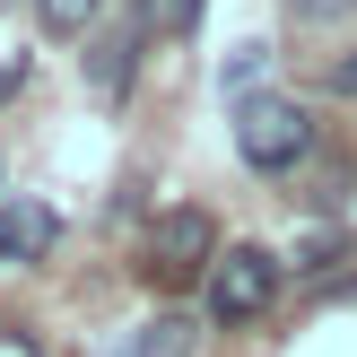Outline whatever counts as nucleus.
<instances>
[{
  "mask_svg": "<svg viewBox=\"0 0 357 357\" xmlns=\"http://www.w3.org/2000/svg\"><path fill=\"white\" fill-rule=\"evenodd\" d=\"M149 0H131V17H122L114 35H96V52H87V87H96L105 105L114 96H131V79H139V52H149Z\"/></svg>",
  "mask_w": 357,
  "mask_h": 357,
  "instance_id": "4",
  "label": "nucleus"
},
{
  "mask_svg": "<svg viewBox=\"0 0 357 357\" xmlns=\"http://www.w3.org/2000/svg\"><path fill=\"white\" fill-rule=\"evenodd\" d=\"M61 244V209L52 201H0V271H26Z\"/></svg>",
  "mask_w": 357,
  "mask_h": 357,
  "instance_id": "5",
  "label": "nucleus"
},
{
  "mask_svg": "<svg viewBox=\"0 0 357 357\" xmlns=\"http://www.w3.org/2000/svg\"><path fill=\"white\" fill-rule=\"evenodd\" d=\"M305 149H314V114H305L296 96L261 87V96H244V105H236V157H244L253 174H288Z\"/></svg>",
  "mask_w": 357,
  "mask_h": 357,
  "instance_id": "2",
  "label": "nucleus"
},
{
  "mask_svg": "<svg viewBox=\"0 0 357 357\" xmlns=\"http://www.w3.org/2000/svg\"><path fill=\"white\" fill-rule=\"evenodd\" d=\"M192 349H201V323L192 314H157V323H139L122 340V357H192Z\"/></svg>",
  "mask_w": 357,
  "mask_h": 357,
  "instance_id": "6",
  "label": "nucleus"
},
{
  "mask_svg": "<svg viewBox=\"0 0 357 357\" xmlns=\"http://www.w3.org/2000/svg\"><path fill=\"white\" fill-rule=\"evenodd\" d=\"M209 261H218V218L209 209H157L149 218V279H209Z\"/></svg>",
  "mask_w": 357,
  "mask_h": 357,
  "instance_id": "3",
  "label": "nucleus"
},
{
  "mask_svg": "<svg viewBox=\"0 0 357 357\" xmlns=\"http://www.w3.org/2000/svg\"><path fill=\"white\" fill-rule=\"evenodd\" d=\"M323 87H331V96H357V52H340V61L323 70Z\"/></svg>",
  "mask_w": 357,
  "mask_h": 357,
  "instance_id": "12",
  "label": "nucleus"
},
{
  "mask_svg": "<svg viewBox=\"0 0 357 357\" xmlns=\"http://www.w3.org/2000/svg\"><path fill=\"white\" fill-rule=\"evenodd\" d=\"M96 9H105V0H35V26H44V35H87Z\"/></svg>",
  "mask_w": 357,
  "mask_h": 357,
  "instance_id": "8",
  "label": "nucleus"
},
{
  "mask_svg": "<svg viewBox=\"0 0 357 357\" xmlns=\"http://www.w3.org/2000/svg\"><path fill=\"white\" fill-rule=\"evenodd\" d=\"M288 17H305V26H340V17H357V0H288Z\"/></svg>",
  "mask_w": 357,
  "mask_h": 357,
  "instance_id": "10",
  "label": "nucleus"
},
{
  "mask_svg": "<svg viewBox=\"0 0 357 357\" xmlns=\"http://www.w3.org/2000/svg\"><path fill=\"white\" fill-rule=\"evenodd\" d=\"M218 87H227V105H244L253 87H271V44H236L227 70H218Z\"/></svg>",
  "mask_w": 357,
  "mask_h": 357,
  "instance_id": "7",
  "label": "nucleus"
},
{
  "mask_svg": "<svg viewBox=\"0 0 357 357\" xmlns=\"http://www.w3.org/2000/svg\"><path fill=\"white\" fill-rule=\"evenodd\" d=\"M17 87H26V70H17V61H0V105H9Z\"/></svg>",
  "mask_w": 357,
  "mask_h": 357,
  "instance_id": "14",
  "label": "nucleus"
},
{
  "mask_svg": "<svg viewBox=\"0 0 357 357\" xmlns=\"http://www.w3.org/2000/svg\"><path fill=\"white\" fill-rule=\"evenodd\" d=\"M279 279H288L279 253H261V244H227V253L209 261V279H201V323H218V331L261 323L271 296H279Z\"/></svg>",
  "mask_w": 357,
  "mask_h": 357,
  "instance_id": "1",
  "label": "nucleus"
},
{
  "mask_svg": "<svg viewBox=\"0 0 357 357\" xmlns=\"http://www.w3.org/2000/svg\"><path fill=\"white\" fill-rule=\"evenodd\" d=\"M340 192H349V166H340V157H331V174H314L305 209H340Z\"/></svg>",
  "mask_w": 357,
  "mask_h": 357,
  "instance_id": "11",
  "label": "nucleus"
},
{
  "mask_svg": "<svg viewBox=\"0 0 357 357\" xmlns=\"http://www.w3.org/2000/svg\"><path fill=\"white\" fill-rule=\"evenodd\" d=\"M201 9H209V0H166V26H174V35H192V26H201Z\"/></svg>",
  "mask_w": 357,
  "mask_h": 357,
  "instance_id": "13",
  "label": "nucleus"
},
{
  "mask_svg": "<svg viewBox=\"0 0 357 357\" xmlns=\"http://www.w3.org/2000/svg\"><path fill=\"white\" fill-rule=\"evenodd\" d=\"M340 261H349V236H340V227H314V236L296 244V271H305V279H323V271H340Z\"/></svg>",
  "mask_w": 357,
  "mask_h": 357,
  "instance_id": "9",
  "label": "nucleus"
}]
</instances>
